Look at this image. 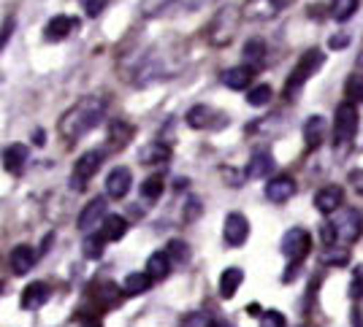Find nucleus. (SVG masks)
I'll list each match as a JSON object with an SVG mask.
<instances>
[{
  "mask_svg": "<svg viewBox=\"0 0 363 327\" xmlns=\"http://www.w3.org/2000/svg\"><path fill=\"white\" fill-rule=\"evenodd\" d=\"M108 241L104 236H101V230L95 233V236H87L84 238V257L87 260H98L101 254H104V246H106Z\"/></svg>",
  "mask_w": 363,
  "mask_h": 327,
  "instance_id": "c756f323",
  "label": "nucleus"
},
{
  "mask_svg": "<svg viewBox=\"0 0 363 327\" xmlns=\"http://www.w3.org/2000/svg\"><path fill=\"white\" fill-rule=\"evenodd\" d=\"M106 117V101L87 95L82 98L74 108H68L60 119V135L68 141H79L82 135H87L101 125V119Z\"/></svg>",
  "mask_w": 363,
  "mask_h": 327,
  "instance_id": "f257e3e1",
  "label": "nucleus"
},
{
  "mask_svg": "<svg viewBox=\"0 0 363 327\" xmlns=\"http://www.w3.org/2000/svg\"><path fill=\"white\" fill-rule=\"evenodd\" d=\"M171 160V149L163 144V141H152L141 149V163L144 165H160Z\"/></svg>",
  "mask_w": 363,
  "mask_h": 327,
  "instance_id": "393cba45",
  "label": "nucleus"
},
{
  "mask_svg": "<svg viewBox=\"0 0 363 327\" xmlns=\"http://www.w3.org/2000/svg\"><path fill=\"white\" fill-rule=\"evenodd\" d=\"M76 28H79V19H76V16L57 14V16H52V19L46 22L44 38H46V41H65V38H68Z\"/></svg>",
  "mask_w": 363,
  "mask_h": 327,
  "instance_id": "f8f14e48",
  "label": "nucleus"
},
{
  "mask_svg": "<svg viewBox=\"0 0 363 327\" xmlns=\"http://www.w3.org/2000/svg\"><path fill=\"white\" fill-rule=\"evenodd\" d=\"M358 11V0H331V16L336 22H347Z\"/></svg>",
  "mask_w": 363,
  "mask_h": 327,
  "instance_id": "c85d7f7f",
  "label": "nucleus"
},
{
  "mask_svg": "<svg viewBox=\"0 0 363 327\" xmlns=\"http://www.w3.org/2000/svg\"><path fill=\"white\" fill-rule=\"evenodd\" d=\"M130 187H133V173H130V168L117 165V168H111V171H108V176H106V195L108 197L122 200L125 195L130 193Z\"/></svg>",
  "mask_w": 363,
  "mask_h": 327,
  "instance_id": "9d476101",
  "label": "nucleus"
},
{
  "mask_svg": "<svg viewBox=\"0 0 363 327\" xmlns=\"http://www.w3.org/2000/svg\"><path fill=\"white\" fill-rule=\"evenodd\" d=\"M184 11H198V8H203L206 3H212V0H177Z\"/></svg>",
  "mask_w": 363,
  "mask_h": 327,
  "instance_id": "58836bf2",
  "label": "nucleus"
},
{
  "mask_svg": "<svg viewBox=\"0 0 363 327\" xmlns=\"http://www.w3.org/2000/svg\"><path fill=\"white\" fill-rule=\"evenodd\" d=\"M108 0H82V6H84V11H87V16H98L104 8H106Z\"/></svg>",
  "mask_w": 363,
  "mask_h": 327,
  "instance_id": "e433bc0d",
  "label": "nucleus"
},
{
  "mask_svg": "<svg viewBox=\"0 0 363 327\" xmlns=\"http://www.w3.org/2000/svg\"><path fill=\"white\" fill-rule=\"evenodd\" d=\"M325 130H328L325 117L315 114V117L306 119V125H303V141H306V147L318 149L320 144H323V138H325Z\"/></svg>",
  "mask_w": 363,
  "mask_h": 327,
  "instance_id": "6ab92c4d",
  "label": "nucleus"
},
{
  "mask_svg": "<svg viewBox=\"0 0 363 327\" xmlns=\"http://www.w3.org/2000/svg\"><path fill=\"white\" fill-rule=\"evenodd\" d=\"M244 59H247V65L260 68V65H263V59H266V44H263L260 38L247 41V44H244Z\"/></svg>",
  "mask_w": 363,
  "mask_h": 327,
  "instance_id": "bb28decb",
  "label": "nucleus"
},
{
  "mask_svg": "<svg viewBox=\"0 0 363 327\" xmlns=\"http://www.w3.org/2000/svg\"><path fill=\"white\" fill-rule=\"evenodd\" d=\"M33 265H35V252H33V246L19 243V246L11 249V254H9V268L14 270V276H25Z\"/></svg>",
  "mask_w": 363,
  "mask_h": 327,
  "instance_id": "f3484780",
  "label": "nucleus"
},
{
  "mask_svg": "<svg viewBox=\"0 0 363 327\" xmlns=\"http://www.w3.org/2000/svg\"><path fill=\"white\" fill-rule=\"evenodd\" d=\"M101 163H104V151H101V149H90V151H84V154L74 163L71 184H76V187L82 190V187H84V181H90V178L101 171Z\"/></svg>",
  "mask_w": 363,
  "mask_h": 327,
  "instance_id": "0eeeda50",
  "label": "nucleus"
},
{
  "mask_svg": "<svg viewBox=\"0 0 363 327\" xmlns=\"http://www.w3.org/2000/svg\"><path fill=\"white\" fill-rule=\"evenodd\" d=\"M179 327H223L220 322H214L209 314H190L182 319Z\"/></svg>",
  "mask_w": 363,
  "mask_h": 327,
  "instance_id": "72a5a7b5",
  "label": "nucleus"
},
{
  "mask_svg": "<svg viewBox=\"0 0 363 327\" xmlns=\"http://www.w3.org/2000/svg\"><path fill=\"white\" fill-rule=\"evenodd\" d=\"M79 327H104V322H101L98 316H84V319L79 322Z\"/></svg>",
  "mask_w": 363,
  "mask_h": 327,
  "instance_id": "37998d69",
  "label": "nucleus"
},
{
  "mask_svg": "<svg viewBox=\"0 0 363 327\" xmlns=\"http://www.w3.org/2000/svg\"><path fill=\"white\" fill-rule=\"evenodd\" d=\"M239 16L242 14H239L233 6L220 8V11L212 16L209 28H206V38H209V44L212 46L230 44V41H233V35H236V28H239Z\"/></svg>",
  "mask_w": 363,
  "mask_h": 327,
  "instance_id": "f03ea898",
  "label": "nucleus"
},
{
  "mask_svg": "<svg viewBox=\"0 0 363 327\" xmlns=\"http://www.w3.org/2000/svg\"><path fill=\"white\" fill-rule=\"evenodd\" d=\"M312 252V236L303 227H290L282 236V254L288 257L290 265H301L306 260V254Z\"/></svg>",
  "mask_w": 363,
  "mask_h": 327,
  "instance_id": "39448f33",
  "label": "nucleus"
},
{
  "mask_svg": "<svg viewBox=\"0 0 363 327\" xmlns=\"http://www.w3.org/2000/svg\"><path fill=\"white\" fill-rule=\"evenodd\" d=\"M285 0H247L242 8V16L250 22H269L282 11Z\"/></svg>",
  "mask_w": 363,
  "mask_h": 327,
  "instance_id": "1a4fd4ad",
  "label": "nucleus"
},
{
  "mask_svg": "<svg viewBox=\"0 0 363 327\" xmlns=\"http://www.w3.org/2000/svg\"><path fill=\"white\" fill-rule=\"evenodd\" d=\"M331 224L342 243H355L363 236V214L358 208H339L333 214Z\"/></svg>",
  "mask_w": 363,
  "mask_h": 327,
  "instance_id": "20e7f679",
  "label": "nucleus"
},
{
  "mask_svg": "<svg viewBox=\"0 0 363 327\" xmlns=\"http://www.w3.org/2000/svg\"><path fill=\"white\" fill-rule=\"evenodd\" d=\"M130 138H133V127H130L128 122H122V119H114L111 127H108V141L117 149H122Z\"/></svg>",
  "mask_w": 363,
  "mask_h": 327,
  "instance_id": "a878e982",
  "label": "nucleus"
},
{
  "mask_svg": "<svg viewBox=\"0 0 363 327\" xmlns=\"http://www.w3.org/2000/svg\"><path fill=\"white\" fill-rule=\"evenodd\" d=\"M352 327H363V311L361 309H355V311H352Z\"/></svg>",
  "mask_w": 363,
  "mask_h": 327,
  "instance_id": "a18cd8bd",
  "label": "nucleus"
},
{
  "mask_svg": "<svg viewBox=\"0 0 363 327\" xmlns=\"http://www.w3.org/2000/svg\"><path fill=\"white\" fill-rule=\"evenodd\" d=\"M155 279H152L147 270H138V273H130V276H125V284H122V289L128 292V295H144V292H150Z\"/></svg>",
  "mask_w": 363,
  "mask_h": 327,
  "instance_id": "b1692460",
  "label": "nucleus"
},
{
  "mask_svg": "<svg viewBox=\"0 0 363 327\" xmlns=\"http://www.w3.org/2000/svg\"><path fill=\"white\" fill-rule=\"evenodd\" d=\"M328 46L331 49H345L347 46V35H333L331 41H328Z\"/></svg>",
  "mask_w": 363,
  "mask_h": 327,
  "instance_id": "a19ab883",
  "label": "nucleus"
},
{
  "mask_svg": "<svg viewBox=\"0 0 363 327\" xmlns=\"http://www.w3.org/2000/svg\"><path fill=\"white\" fill-rule=\"evenodd\" d=\"M141 195L147 197V200H157L160 195H163V178L160 176H150L144 184H141Z\"/></svg>",
  "mask_w": 363,
  "mask_h": 327,
  "instance_id": "473e14b6",
  "label": "nucleus"
},
{
  "mask_svg": "<svg viewBox=\"0 0 363 327\" xmlns=\"http://www.w3.org/2000/svg\"><path fill=\"white\" fill-rule=\"evenodd\" d=\"M350 181L358 187V193H363V171H352V173H350Z\"/></svg>",
  "mask_w": 363,
  "mask_h": 327,
  "instance_id": "79ce46f5",
  "label": "nucleus"
},
{
  "mask_svg": "<svg viewBox=\"0 0 363 327\" xmlns=\"http://www.w3.org/2000/svg\"><path fill=\"white\" fill-rule=\"evenodd\" d=\"M263 193H266V197H269L272 203H277V206H279V203H288L290 197L296 195V181L290 176H274L272 181L266 184Z\"/></svg>",
  "mask_w": 363,
  "mask_h": 327,
  "instance_id": "4468645a",
  "label": "nucleus"
},
{
  "mask_svg": "<svg viewBox=\"0 0 363 327\" xmlns=\"http://www.w3.org/2000/svg\"><path fill=\"white\" fill-rule=\"evenodd\" d=\"M171 257H168V252L163 249V252H155V254H150V260H147V273H150L155 282H163L168 273H171Z\"/></svg>",
  "mask_w": 363,
  "mask_h": 327,
  "instance_id": "4be33fe9",
  "label": "nucleus"
},
{
  "mask_svg": "<svg viewBox=\"0 0 363 327\" xmlns=\"http://www.w3.org/2000/svg\"><path fill=\"white\" fill-rule=\"evenodd\" d=\"M363 295V265L355 268V276H352V297Z\"/></svg>",
  "mask_w": 363,
  "mask_h": 327,
  "instance_id": "4c0bfd02",
  "label": "nucleus"
},
{
  "mask_svg": "<svg viewBox=\"0 0 363 327\" xmlns=\"http://www.w3.org/2000/svg\"><path fill=\"white\" fill-rule=\"evenodd\" d=\"M106 197H92L87 206L82 208V214H79V230H84V233H90L92 227H101L104 219H106Z\"/></svg>",
  "mask_w": 363,
  "mask_h": 327,
  "instance_id": "9b49d317",
  "label": "nucleus"
},
{
  "mask_svg": "<svg viewBox=\"0 0 363 327\" xmlns=\"http://www.w3.org/2000/svg\"><path fill=\"white\" fill-rule=\"evenodd\" d=\"M166 252H168V257H171V263H174V265L187 263V257H190V252H187V243H184V241H179V238L168 241Z\"/></svg>",
  "mask_w": 363,
  "mask_h": 327,
  "instance_id": "2f4dec72",
  "label": "nucleus"
},
{
  "mask_svg": "<svg viewBox=\"0 0 363 327\" xmlns=\"http://www.w3.org/2000/svg\"><path fill=\"white\" fill-rule=\"evenodd\" d=\"M212 108H209V105H193V108H190V111H187V125H190V127H193V130H201V127H209V125H212V122H209V119H212Z\"/></svg>",
  "mask_w": 363,
  "mask_h": 327,
  "instance_id": "cd10ccee",
  "label": "nucleus"
},
{
  "mask_svg": "<svg viewBox=\"0 0 363 327\" xmlns=\"http://www.w3.org/2000/svg\"><path fill=\"white\" fill-rule=\"evenodd\" d=\"M223 238H225L228 246L239 249L242 243H247V238H250V219L244 214H239V211L228 214L225 222H223Z\"/></svg>",
  "mask_w": 363,
  "mask_h": 327,
  "instance_id": "6e6552de",
  "label": "nucleus"
},
{
  "mask_svg": "<svg viewBox=\"0 0 363 327\" xmlns=\"http://www.w3.org/2000/svg\"><path fill=\"white\" fill-rule=\"evenodd\" d=\"M11 30H14V19H9V22L3 25V44H0V46L9 44V38H11Z\"/></svg>",
  "mask_w": 363,
  "mask_h": 327,
  "instance_id": "c03bdc74",
  "label": "nucleus"
},
{
  "mask_svg": "<svg viewBox=\"0 0 363 327\" xmlns=\"http://www.w3.org/2000/svg\"><path fill=\"white\" fill-rule=\"evenodd\" d=\"M125 233H128V219L120 217V214H108L106 219H104V224H101V236L106 238L108 243L125 238Z\"/></svg>",
  "mask_w": 363,
  "mask_h": 327,
  "instance_id": "5701e85b",
  "label": "nucleus"
},
{
  "mask_svg": "<svg viewBox=\"0 0 363 327\" xmlns=\"http://www.w3.org/2000/svg\"><path fill=\"white\" fill-rule=\"evenodd\" d=\"M325 263H333V265H345L347 263V252H339V254H325Z\"/></svg>",
  "mask_w": 363,
  "mask_h": 327,
  "instance_id": "ea45409f",
  "label": "nucleus"
},
{
  "mask_svg": "<svg viewBox=\"0 0 363 327\" xmlns=\"http://www.w3.org/2000/svg\"><path fill=\"white\" fill-rule=\"evenodd\" d=\"M252 76H255V68H252V65H233V68L223 71L220 79H223V84H225L228 89L242 92V89H247L252 84Z\"/></svg>",
  "mask_w": 363,
  "mask_h": 327,
  "instance_id": "2eb2a0df",
  "label": "nucleus"
},
{
  "mask_svg": "<svg viewBox=\"0 0 363 327\" xmlns=\"http://www.w3.org/2000/svg\"><path fill=\"white\" fill-rule=\"evenodd\" d=\"M274 171V157L269 151H255L250 157V163L244 168V176L247 178H266Z\"/></svg>",
  "mask_w": 363,
  "mask_h": 327,
  "instance_id": "a211bd4d",
  "label": "nucleus"
},
{
  "mask_svg": "<svg viewBox=\"0 0 363 327\" xmlns=\"http://www.w3.org/2000/svg\"><path fill=\"white\" fill-rule=\"evenodd\" d=\"M358 133V108L355 103H342L336 108V117H333V141L336 144H350Z\"/></svg>",
  "mask_w": 363,
  "mask_h": 327,
  "instance_id": "423d86ee",
  "label": "nucleus"
},
{
  "mask_svg": "<svg viewBox=\"0 0 363 327\" xmlns=\"http://www.w3.org/2000/svg\"><path fill=\"white\" fill-rule=\"evenodd\" d=\"M260 327H288V319L279 311H266L260 319Z\"/></svg>",
  "mask_w": 363,
  "mask_h": 327,
  "instance_id": "c9c22d12",
  "label": "nucleus"
},
{
  "mask_svg": "<svg viewBox=\"0 0 363 327\" xmlns=\"http://www.w3.org/2000/svg\"><path fill=\"white\" fill-rule=\"evenodd\" d=\"M342 200H345V190L342 187H323L318 195H315V206H318L320 214H336L342 208Z\"/></svg>",
  "mask_w": 363,
  "mask_h": 327,
  "instance_id": "dca6fc26",
  "label": "nucleus"
},
{
  "mask_svg": "<svg viewBox=\"0 0 363 327\" xmlns=\"http://www.w3.org/2000/svg\"><path fill=\"white\" fill-rule=\"evenodd\" d=\"M35 144H38V147H44V133H41V130L35 133Z\"/></svg>",
  "mask_w": 363,
  "mask_h": 327,
  "instance_id": "49530a36",
  "label": "nucleus"
},
{
  "mask_svg": "<svg viewBox=\"0 0 363 327\" xmlns=\"http://www.w3.org/2000/svg\"><path fill=\"white\" fill-rule=\"evenodd\" d=\"M49 295H52L49 284L33 282V284H28V287L22 289V297H19V303H22V309H25V311H38L41 306H46Z\"/></svg>",
  "mask_w": 363,
  "mask_h": 327,
  "instance_id": "ddd939ff",
  "label": "nucleus"
},
{
  "mask_svg": "<svg viewBox=\"0 0 363 327\" xmlns=\"http://www.w3.org/2000/svg\"><path fill=\"white\" fill-rule=\"evenodd\" d=\"M323 62H325V54L320 52V49H309V52H303L301 59L296 62V68H293V74H290L288 84H285V95H296L298 89L312 79V76L318 74L320 68H323Z\"/></svg>",
  "mask_w": 363,
  "mask_h": 327,
  "instance_id": "7ed1b4c3",
  "label": "nucleus"
},
{
  "mask_svg": "<svg viewBox=\"0 0 363 327\" xmlns=\"http://www.w3.org/2000/svg\"><path fill=\"white\" fill-rule=\"evenodd\" d=\"M242 282H244L242 268H225L223 276H220V297H223V300H230V297L239 292Z\"/></svg>",
  "mask_w": 363,
  "mask_h": 327,
  "instance_id": "412c9836",
  "label": "nucleus"
},
{
  "mask_svg": "<svg viewBox=\"0 0 363 327\" xmlns=\"http://www.w3.org/2000/svg\"><path fill=\"white\" fill-rule=\"evenodd\" d=\"M345 92H347L350 103H361L363 101V76H350Z\"/></svg>",
  "mask_w": 363,
  "mask_h": 327,
  "instance_id": "f704fd0d",
  "label": "nucleus"
},
{
  "mask_svg": "<svg viewBox=\"0 0 363 327\" xmlns=\"http://www.w3.org/2000/svg\"><path fill=\"white\" fill-rule=\"evenodd\" d=\"M28 157H30V151L25 144H11V147L3 151V168L9 171V173H19L25 163H28Z\"/></svg>",
  "mask_w": 363,
  "mask_h": 327,
  "instance_id": "aec40b11",
  "label": "nucleus"
},
{
  "mask_svg": "<svg viewBox=\"0 0 363 327\" xmlns=\"http://www.w3.org/2000/svg\"><path fill=\"white\" fill-rule=\"evenodd\" d=\"M274 98V92L269 84H257V87H252L250 92H247V103L255 105V108H260V105H269V101Z\"/></svg>",
  "mask_w": 363,
  "mask_h": 327,
  "instance_id": "7c9ffc66",
  "label": "nucleus"
}]
</instances>
